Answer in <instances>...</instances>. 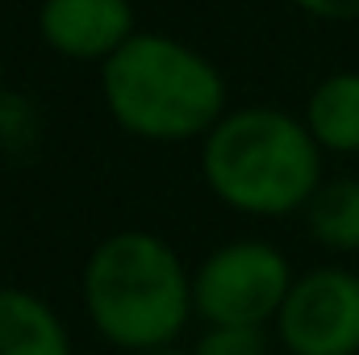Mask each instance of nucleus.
I'll list each match as a JSON object with an SVG mask.
<instances>
[{
	"instance_id": "1",
	"label": "nucleus",
	"mask_w": 359,
	"mask_h": 355,
	"mask_svg": "<svg viewBox=\"0 0 359 355\" xmlns=\"http://www.w3.org/2000/svg\"><path fill=\"white\" fill-rule=\"evenodd\" d=\"M88 326L126 355L176 347L192 309V267L155 230H113L80 267Z\"/></svg>"
},
{
	"instance_id": "2",
	"label": "nucleus",
	"mask_w": 359,
	"mask_h": 355,
	"mask_svg": "<svg viewBox=\"0 0 359 355\" xmlns=\"http://www.w3.org/2000/svg\"><path fill=\"white\" fill-rule=\"evenodd\" d=\"M196 147L205 188L243 217L305 213L313 192L326 184V155L301 113L276 105L230 109Z\"/></svg>"
},
{
	"instance_id": "3",
	"label": "nucleus",
	"mask_w": 359,
	"mask_h": 355,
	"mask_svg": "<svg viewBox=\"0 0 359 355\" xmlns=\"http://www.w3.org/2000/svg\"><path fill=\"white\" fill-rule=\"evenodd\" d=\"M100 100L117 130L159 147L201 142L230 113L222 67L163 29H138L100 67Z\"/></svg>"
},
{
	"instance_id": "4",
	"label": "nucleus",
	"mask_w": 359,
	"mask_h": 355,
	"mask_svg": "<svg viewBox=\"0 0 359 355\" xmlns=\"http://www.w3.org/2000/svg\"><path fill=\"white\" fill-rule=\"evenodd\" d=\"M297 272L268 239H230L192 267V309L205 326L268 330Z\"/></svg>"
},
{
	"instance_id": "5",
	"label": "nucleus",
	"mask_w": 359,
	"mask_h": 355,
	"mask_svg": "<svg viewBox=\"0 0 359 355\" xmlns=\"http://www.w3.org/2000/svg\"><path fill=\"white\" fill-rule=\"evenodd\" d=\"M271 330L284 355H359V272L343 264L297 272Z\"/></svg>"
},
{
	"instance_id": "6",
	"label": "nucleus",
	"mask_w": 359,
	"mask_h": 355,
	"mask_svg": "<svg viewBox=\"0 0 359 355\" xmlns=\"http://www.w3.org/2000/svg\"><path fill=\"white\" fill-rule=\"evenodd\" d=\"M34 25L50 55L92 67H104L138 34L130 0H42Z\"/></svg>"
},
{
	"instance_id": "7",
	"label": "nucleus",
	"mask_w": 359,
	"mask_h": 355,
	"mask_svg": "<svg viewBox=\"0 0 359 355\" xmlns=\"http://www.w3.org/2000/svg\"><path fill=\"white\" fill-rule=\"evenodd\" d=\"M0 355H76L59 309L21 284H0Z\"/></svg>"
},
{
	"instance_id": "8",
	"label": "nucleus",
	"mask_w": 359,
	"mask_h": 355,
	"mask_svg": "<svg viewBox=\"0 0 359 355\" xmlns=\"http://www.w3.org/2000/svg\"><path fill=\"white\" fill-rule=\"evenodd\" d=\"M301 121L322 155H359V72L322 76L305 96Z\"/></svg>"
},
{
	"instance_id": "9",
	"label": "nucleus",
	"mask_w": 359,
	"mask_h": 355,
	"mask_svg": "<svg viewBox=\"0 0 359 355\" xmlns=\"http://www.w3.org/2000/svg\"><path fill=\"white\" fill-rule=\"evenodd\" d=\"M309 239L334 255L359 251V176H330L301 213Z\"/></svg>"
},
{
	"instance_id": "10",
	"label": "nucleus",
	"mask_w": 359,
	"mask_h": 355,
	"mask_svg": "<svg viewBox=\"0 0 359 355\" xmlns=\"http://www.w3.org/2000/svg\"><path fill=\"white\" fill-rule=\"evenodd\" d=\"M46 121L29 92L0 88V155L4 159H29L42 147Z\"/></svg>"
},
{
	"instance_id": "11",
	"label": "nucleus",
	"mask_w": 359,
	"mask_h": 355,
	"mask_svg": "<svg viewBox=\"0 0 359 355\" xmlns=\"http://www.w3.org/2000/svg\"><path fill=\"white\" fill-rule=\"evenodd\" d=\"M192 355H268V330L255 326H205L188 347Z\"/></svg>"
},
{
	"instance_id": "12",
	"label": "nucleus",
	"mask_w": 359,
	"mask_h": 355,
	"mask_svg": "<svg viewBox=\"0 0 359 355\" xmlns=\"http://www.w3.org/2000/svg\"><path fill=\"white\" fill-rule=\"evenodd\" d=\"M288 4L301 8L305 17H313V21H330V25L359 21V0H288Z\"/></svg>"
},
{
	"instance_id": "13",
	"label": "nucleus",
	"mask_w": 359,
	"mask_h": 355,
	"mask_svg": "<svg viewBox=\"0 0 359 355\" xmlns=\"http://www.w3.org/2000/svg\"><path fill=\"white\" fill-rule=\"evenodd\" d=\"M142 355H192V351H180V347H159V351H142Z\"/></svg>"
},
{
	"instance_id": "14",
	"label": "nucleus",
	"mask_w": 359,
	"mask_h": 355,
	"mask_svg": "<svg viewBox=\"0 0 359 355\" xmlns=\"http://www.w3.org/2000/svg\"><path fill=\"white\" fill-rule=\"evenodd\" d=\"M0 88H8V84H4V67H0Z\"/></svg>"
}]
</instances>
